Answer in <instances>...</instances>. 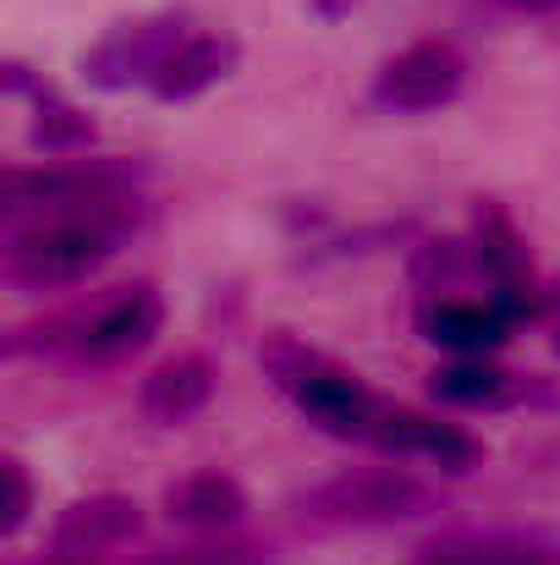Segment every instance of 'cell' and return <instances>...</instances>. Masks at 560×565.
<instances>
[{"instance_id":"cell-1","label":"cell","mask_w":560,"mask_h":565,"mask_svg":"<svg viewBox=\"0 0 560 565\" xmlns=\"http://www.w3.org/2000/svg\"><path fill=\"white\" fill-rule=\"evenodd\" d=\"M149 225V198H105L77 209H50L6 225V280L17 291H61L94 280L133 236Z\"/></svg>"},{"instance_id":"cell-2","label":"cell","mask_w":560,"mask_h":565,"mask_svg":"<svg viewBox=\"0 0 560 565\" xmlns=\"http://www.w3.org/2000/svg\"><path fill=\"white\" fill-rule=\"evenodd\" d=\"M258 369H264V379H270L314 428H325V434H336V439H358V445H373V439H379V423H384L390 401H379L369 384L352 374V369H341L330 352H319V347H308V341L275 330V335H264V347H258Z\"/></svg>"},{"instance_id":"cell-3","label":"cell","mask_w":560,"mask_h":565,"mask_svg":"<svg viewBox=\"0 0 560 565\" xmlns=\"http://www.w3.org/2000/svg\"><path fill=\"white\" fill-rule=\"evenodd\" d=\"M166 324V302L155 291V280H133L110 297H99L94 308L77 313H55L44 324L11 330L6 335V358H28V352H66L77 363H127L138 358Z\"/></svg>"},{"instance_id":"cell-4","label":"cell","mask_w":560,"mask_h":565,"mask_svg":"<svg viewBox=\"0 0 560 565\" xmlns=\"http://www.w3.org/2000/svg\"><path fill=\"white\" fill-rule=\"evenodd\" d=\"M434 511H440V494L423 478L395 472V467H352V472H336L292 500V516L308 527H325V533L401 527V522H418Z\"/></svg>"},{"instance_id":"cell-5","label":"cell","mask_w":560,"mask_h":565,"mask_svg":"<svg viewBox=\"0 0 560 565\" xmlns=\"http://www.w3.org/2000/svg\"><path fill=\"white\" fill-rule=\"evenodd\" d=\"M149 182L144 160L127 154H66V160H44V166H11L6 171V198L0 214L11 220H33L50 209H77V203H105V198H138Z\"/></svg>"},{"instance_id":"cell-6","label":"cell","mask_w":560,"mask_h":565,"mask_svg":"<svg viewBox=\"0 0 560 565\" xmlns=\"http://www.w3.org/2000/svg\"><path fill=\"white\" fill-rule=\"evenodd\" d=\"M187 39V11H149V17H133V22H116L105 28V39H94L83 55H77V77L99 94H133V88H149L155 72L166 66V55Z\"/></svg>"},{"instance_id":"cell-7","label":"cell","mask_w":560,"mask_h":565,"mask_svg":"<svg viewBox=\"0 0 560 565\" xmlns=\"http://www.w3.org/2000/svg\"><path fill=\"white\" fill-rule=\"evenodd\" d=\"M467 88V61L445 39H418L401 55H390L369 83V110L379 116H429L456 105Z\"/></svg>"},{"instance_id":"cell-8","label":"cell","mask_w":560,"mask_h":565,"mask_svg":"<svg viewBox=\"0 0 560 565\" xmlns=\"http://www.w3.org/2000/svg\"><path fill=\"white\" fill-rule=\"evenodd\" d=\"M473 264H478V280L489 286L495 302L511 308L517 324L539 319V269H533V253H528V236L517 231V220L495 203V198H478L473 203Z\"/></svg>"},{"instance_id":"cell-9","label":"cell","mask_w":560,"mask_h":565,"mask_svg":"<svg viewBox=\"0 0 560 565\" xmlns=\"http://www.w3.org/2000/svg\"><path fill=\"white\" fill-rule=\"evenodd\" d=\"M0 88L28 105V143H33L39 154L66 160V154H88V149H94V138H99L94 116H88L83 105H72L61 88H50L28 61H6V66H0Z\"/></svg>"},{"instance_id":"cell-10","label":"cell","mask_w":560,"mask_h":565,"mask_svg":"<svg viewBox=\"0 0 560 565\" xmlns=\"http://www.w3.org/2000/svg\"><path fill=\"white\" fill-rule=\"evenodd\" d=\"M418 330H423V341L445 347L451 358H495L511 341L517 319L489 291L484 297H456L451 291V297H423L418 302Z\"/></svg>"},{"instance_id":"cell-11","label":"cell","mask_w":560,"mask_h":565,"mask_svg":"<svg viewBox=\"0 0 560 565\" xmlns=\"http://www.w3.org/2000/svg\"><path fill=\"white\" fill-rule=\"evenodd\" d=\"M138 527H144V511H138V500H127V494H88V500H72V505L55 516V533H50V555H44V561L94 565L99 555L133 544Z\"/></svg>"},{"instance_id":"cell-12","label":"cell","mask_w":560,"mask_h":565,"mask_svg":"<svg viewBox=\"0 0 560 565\" xmlns=\"http://www.w3.org/2000/svg\"><path fill=\"white\" fill-rule=\"evenodd\" d=\"M429 395L462 412H511V406H533L550 401L545 379L539 374H517L500 369L495 358H451L429 374Z\"/></svg>"},{"instance_id":"cell-13","label":"cell","mask_w":560,"mask_h":565,"mask_svg":"<svg viewBox=\"0 0 560 565\" xmlns=\"http://www.w3.org/2000/svg\"><path fill=\"white\" fill-rule=\"evenodd\" d=\"M373 450L401 456V461H429L440 472H473L484 461V445L467 428H456L445 417H429V412H412V406H390L384 412Z\"/></svg>"},{"instance_id":"cell-14","label":"cell","mask_w":560,"mask_h":565,"mask_svg":"<svg viewBox=\"0 0 560 565\" xmlns=\"http://www.w3.org/2000/svg\"><path fill=\"white\" fill-rule=\"evenodd\" d=\"M242 61V44L231 33H187L182 44L166 55V66L155 72L149 94L160 105H192L198 94H209L214 83H225Z\"/></svg>"},{"instance_id":"cell-15","label":"cell","mask_w":560,"mask_h":565,"mask_svg":"<svg viewBox=\"0 0 560 565\" xmlns=\"http://www.w3.org/2000/svg\"><path fill=\"white\" fill-rule=\"evenodd\" d=\"M214 363L203 358V352H182V358H166L155 374L144 379V390H138V412L155 423V428H182L192 423L209 401H214Z\"/></svg>"},{"instance_id":"cell-16","label":"cell","mask_w":560,"mask_h":565,"mask_svg":"<svg viewBox=\"0 0 560 565\" xmlns=\"http://www.w3.org/2000/svg\"><path fill=\"white\" fill-rule=\"evenodd\" d=\"M166 511H171V522H182L192 533H231L247 516V494L225 472H192L166 494Z\"/></svg>"},{"instance_id":"cell-17","label":"cell","mask_w":560,"mask_h":565,"mask_svg":"<svg viewBox=\"0 0 560 565\" xmlns=\"http://www.w3.org/2000/svg\"><path fill=\"white\" fill-rule=\"evenodd\" d=\"M412 565H560V550H550L545 539H522V533H473V539L423 550Z\"/></svg>"},{"instance_id":"cell-18","label":"cell","mask_w":560,"mask_h":565,"mask_svg":"<svg viewBox=\"0 0 560 565\" xmlns=\"http://www.w3.org/2000/svg\"><path fill=\"white\" fill-rule=\"evenodd\" d=\"M406 275L418 286V297H451L467 275H478L473 264V242L462 236H423L406 258Z\"/></svg>"},{"instance_id":"cell-19","label":"cell","mask_w":560,"mask_h":565,"mask_svg":"<svg viewBox=\"0 0 560 565\" xmlns=\"http://www.w3.org/2000/svg\"><path fill=\"white\" fill-rule=\"evenodd\" d=\"M144 565H281L270 550L258 544H236V539H203V544H187V550H166Z\"/></svg>"},{"instance_id":"cell-20","label":"cell","mask_w":560,"mask_h":565,"mask_svg":"<svg viewBox=\"0 0 560 565\" xmlns=\"http://www.w3.org/2000/svg\"><path fill=\"white\" fill-rule=\"evenodd\" d=\"M0 483H6V505H0L6 516H0V533L17 539L22 522L33 516V478H28V467H22L17 456H6V461H0Z\"/></svg>"},{"instance_id":"cell-21","label":"cell","mask_w":560,"mask_h":565,"mask_svg":"<svg viewBox=\"0 0 560 565\" xmlns=\"http://www.w3.org/2000/svg\"><path fill=\"white\" fill-rule=\"evenodd\" d=\"M314 6V17L319 22H341V17H352L358 11V0H308Z\"/></svg>"},{"instance_id":"cell-22","label":"cell","mask_w":560,"mask_h":565,"mask_svg":"<svg viewBox=\"0 0 560 565\" xmlns=\"http://www.w3.org/2000/svg\"><path fill=\"white\" fill-rule=\"evenodd\" d=\"M511 11H560V0H500Z\"/></svg>"},{"instance_id":"cell-23","label":"cell","mask_w":560,"mask_h":565,"mask_svg":"<svg viewBox=\"0 0 560 565\" xmlns=\"http://www.w3.org/2000/svg\"><path fill=\"white\" fill-rule=\"evenodd\" d=\"M556 358H560V319H556Z\"/></svg>"}]
</instances>
